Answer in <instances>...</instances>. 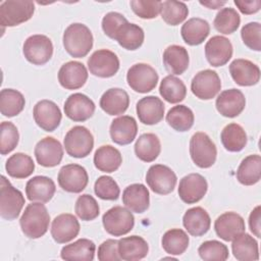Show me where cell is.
<instances>
[{
  "mask_svg": "<svg viewBox=\"0 0 261 261\" xmlns=\"http://www.w3.org/2000/svg\"><path fill=\"white\" fill-rule=\"evenodd\" d=\"M49 223L50 215L46 206L41 202L29 204L19 219L21 231L30 239L43 237L49 228Z\"/></svg>",
  "mask_w": 261,
  "mask_h": 261,
  "instance_id": "cell-1",
  "label": "cell"
},
{
  "mask_svg": "<svg viewBox=\"0 0 261 261\" xmlns=\"http://www.w3.org/2000/svg\"><path fill=\"white\" fill-rule=\"evenodd\" d=\"M63 47L74 58H83L91 51L94 38L90 29L80 22L69 24L63 33Z\"/></svg>",
  "mask_w": 261,
  "mask_h": 261,
  "instance_id": "cell-2",
  "label": "cell"
},
{
  "mask_svg": "<svg viewBox=\"0 0 261 261\" xmlns=\"http://www.w3.org/2000/svg\"><path fill=\"white\" fill-rule=\"evenodd\" d=\"M190 155L198 167L209 168L216 161L217 149L207 134L198 132L190 140Z\"/></svg>",
  "mask_w": 261,
  "mask_h": 261,
  "instance_id": "cell-3",
  "label": "cell"
},
{
  "mask_svg": "<svg viewBox=\"0 0 261 261\" xmlns=\"http://www.w3.org/2000/svg\"><path fill=\"white\" fill-rule=\"evenodd\" d=\"M22 193L14 188L4 176L0 179V215L3 219L14 220L18 217L24 205Z\"/></svg>",
  "mask_w": 261,
  "mask_h": 261,
  "instance_id": "cell-4",
  "label": "cell"
},
{
  "mask_svg": "<svg viewBox=\"0 0 261 261\" xmlns=\"http://www.w3.org/2000/svg\"><path fill=\"white\" fill-rule=\"evenodd\" d=\"M35 12V3L24 0L3 1L0 5V24L15 27L31 19Z\"/></svg>",
  "mask_w": 261,
  "mask_h": 261,
  "instance_id": "cell-5",
  "label": "cell"
},
{
  "mask_svg": "<svg viewBox=\"0 0 261 261\" xmlns=\"http://www.w3.org/2000/svg\"><path fill=\"white\" fill-rule=\"evenodd\" d=\"M63 144L69 156L73 158H85L93 150L94 138L87 127L75 125L66 133Z\"/></svg>",
  "mask_w": 261,
  "mask_h": 261,
  "instance_id": "cell-6",
  "label": "cell"
},
{
  "mask_svg": "<svg viewBox=\"0 0 261 261\" xmlns=\"http://www.w3.org/2000/svg\"><path fill=\"white\" fill-rule=\"evenodd\" d=\"M105 230L113 237H121L128 233L135 225V217L130 210L122 206H114L102 216Z\"/></svg>",
  "mask_w": 261,
  "mask_h": 261,
  "instance_id": "cell-7",
  "label": "cell"
},
{
  "mask_svg": "<svg viewBox=\"0 0 261 261\" xmlns=\"http://www.w3.org/2000/svg\"><path fill=\"white\" fill-rule=\"evenodd\" d=\"M159 76L157 71L147 63H136L126 73L127 85L137 93L145 94L155 89Z\"/></svg>",
  "mask_w": 261,
  "mask_h": 261,
  "instance_id": "cell-8",
  "label": "cell"
},
{
  "mask_svg": "<svg viewBox=\"0 0 261 261\" xmlns=\"http://www.w3.org/2000/svg\"><path fill=\"white\" fill-rule=\"evenodd\" d=\"M22 53L29 62L35 65H43L53 55L52 41L45 35H32L24 41Z\"/></svg>",
  "mask_w": 261,
  "mask_h": 261,
  "instance_id": "cell-9",
  "label": "cell"
},
{
  "mask_svg": "<svg viewBox=\"0 0 261 261\" xmlns=\"http://www.w3.org/2000/svg\"><path fill=\"white\" fill-rule=\"evenodd\" d=\"M174 171L166 165L154 164L150 166L146 174V181L149 188L158 195L170 194L176 185Z\"/></svg>",
  "mask_w": 261,
  "mask_h": 261,
  "instance_id": "cell-10",
  "label": "cell"
},
{
  "mask_svg": "<svg viewBox=\"0 0 261 261\" xmlns=\"http://www.w3.org/2000/svg\"><path fill=\"white\" fill-rule=\"evenodd\" d=\"M59 187L68 193L77 194L85 190L89 182V175L85 167L80 164H66L62 166L57 176Z\"/></svg>",
  "mask_w": 261,
  "mask_h": 261,
  "instance_id": "cell-11",
  "label": "cell"
},
{
  "mask_svg": "<svg viewBox=\"0 0 261 261\" xmlns=\"http://www.w3.org/2000/svg\"><path fill=\"white\" fill-rule=\"evenodd\" d=\"M88 67L95 76L111 77L119 69V59L114 52L108 49H100L89 57Z\"/></svg>",
  "mask_w": 261,
  "mask_h": 261,
  "instance_id": "cell-12",
  "label": "cell"
},
{
  "mask_svg": "<svg viewBox=\"0 0 261 261\" xmlns=\"http://www.w3.org/2000/svg\"><path fill=\"white\" fill-rule=\"evenodd\" d=\"M221 89V81L216 71L204 69L196 73L191 82L192 93L201 100L214 98Z\"/></svg>",
  "mask_w": 261,
  "mask_h": 261,
  "instance_id": "cell-13",
  "label": "cell"
},
{
  "mask_svg": "<svg viewBox=\"0 0 261 261\" xmlns=\"http://www.w3.org/2000/svg\"><path fill=\"white\" fill-rule=\"evenodd\" d=\"M33 116L39 127L45 132L55 130L62 118L61 111L56 103L50 100H41L34 106Z\"/></svg>",
  "mask_w": 261,
  "mask_h": 261,
  "instance_id": "cell-14",
  "label": "cell"
},
{
  "mask_svg": "<svg viewBox=\"0 0 261 261\" xmlns=\"http://www.w3.org/2000/svg\"><path fill=\"white\" fill-rule=\"evenodd\" d=\"M208 190L206 178L199 173H190L179 180L178 196L187 204H195L202 200Z\"/></svg>",
  "mask_w": 261,
  "mask_h": 261,
  "instance_id": "cell-15",
  "label": "cell"
},
{
  "mask_svg": "<svg viewBox=\"0 0 261 261\" xmlns=\"http://www.w3.org/2000/svg\"><path fill=\"white\" fill-rule=\"evenodd\" d=\"M95 103L88 96L82 93H74L68 96L64 102L65 115L76 122H83L91 118L95 112Z\"/></svg>",
  "mask_w": 261,
  "mask_h": 261,
  "instance_id": "cell-16",
  "label": "cell"
},
{
  "mask_svg": "<svg viewBox=\"0 0 261 261\" xmlns=\"http://www.w3.org/2000/svg\"><path fill=\"white\" fill-rule=\"evenodd\" d=\"M34 153L37 162L41 166L54 167L63 158V147L53 137H45L37 143Z\"/></svg>",
  "mask_w": 261,
  "mask_h": 261,
  "instance_id": "cell-17",
  "label": "cell"
},
{
  "mask_svg": "<svg viewBox=\"0 0 261 261\" xmlns=\"http://www.w3.org/2000/svg\"><path fill=\"white\" fill-rule=\"evenodd\" d=\"M217 111L224 117H237L246 106V98L242 91L238 89H228L222 91L215 101Z\"/></svg>",
  "mask_w": 261,
  "mask_h": 261,
  "instance_id": "cell-18",
  "label": "cell"
},
{
  "mask_svg": "<svg viewBox=\"0 0 261 261\" xmlns=\"http://www.w3.org/2000/svg\"><path fill=\"white\" fill-rule=\"evenodd\" d=\"M205 56L210 65L223 66L232 56V45L223 36H213L205 45Z\"/></svg>",
  "mask_w": 261,
  "mask_h": 261,
  "instance_id": "cell-19",
  "label": "cell"
},
{
  "mask_svg": "<svg viewBox=\"0 0 261 261\" xmlns=\"http://www.w3.org/2000/svg\"><path fill=\"white\" fill-rule=\"evenodd\" d=\"M214 229L221 240L230 242L239 234L245 232V220L236 212H225L216 218L214 222Z\"/></svg>",
  "mask_w": 261,
  "mask_h": 261,
  "instance_id": "cell-20",
  "label": "cell"
},
{
  "mask_svg": "<svg viewBox=\"0 0 261 261\" xmlns=\"http://www.w3.org/2000/svg\"><path fill=\"white\" fill-rule=\"evenodd\" d=\"M80 222L70 213L59 214L51 224V236L58 244H65L77 237L80 232Z\"/></svg>",
  "mask_w": 261,
  "mask_h": 261,
  "instance_id": "cell-21",
  "label": "cell"
},
{
  "mask_svg": "<svg viewBox=\"0 0 261 261\" xmlns=\"http://www.w3.org/2000/svg\"><path fill=\"white\" fill-rule=\"evenodd\" d=\"M87 67L79 61L64 63L58 71V82L66 90L82 88L88 80Z\"/></svg>",
  "mask_w": 261,
  "mask_h": 261,
  "instance_id": "cell-22",
  "label": "cell"
},
{
  "mask_svg": "<svg viewBox=\"0 0 261 261\" xmlns=\"http://www.w3.org/2000/svg\"><path fill=\"white\" fill-rule=\"evenodd\" d=\"M164 104L162 100L156 96L143 97L137 102L136 111L139 120L147 125L157 124L163 119Z\"/></svg>",
  "mask_w": 261,
  "mask_h": 261,
  "instance_id": "cell-23",
  "label": "cell"
},
{
  "mask_svg": "<svg viewBox=\"0 0 261 261\" xmlns=\"http://www.w3.org/2000/svg\"><path fill=\"white\" fill-rule=\"evenodd\" d=\"M229 72L236 84L242 87H250L258 84L260 68L248 59H234L229 64Z\"/></svg>",
  "mask_w": 261,
  "mask_h": 261,
  "instance_id": "cell-24",
  "label": "cell"
},
{
  "mask_svg": "<svg viewBox=\"0 0 261 261\" xmlns=\"http://www.w3.org/2000/svg\"><path fill=\"white\" fill-rule=\"evenodd\" d=\"M109 132L112 142L124 146L130 144L136 139L138 124L133 116L122 115L112 120Z\"/></svg>",
  "mask_w": 261,
  "mask_h": 261,
  "instance_id": "cell-25",
  "label": "cell"
},
{
  "mask_svg": "<svg viewBox=\"0 0 261 261\" xmlns=\"http://www.w3.org/2000/svg\"><path fill=\"white\" fill-rule=\"evenodd\" d=\"M56 191L53 179L44 175H37L28 180L25 195L31 202H49Z\"/></svg>",
  "mask_w": 261,
  "mask_h": 261,
  "instance_id": "cell-26",
  "label": "cell"
},
{
  "mask_svg": "<svg viewBox=\"0 0 261 261\" xmlns=\"http://www.w3.org/2000/svg\"><path fill=\"white\" fill-rule=\"evenodd\" d=\"M122 203L132 212L144 213L150 205L148 189L143 184L127 186L122 193Z\"/></svg>",
  "mask_w": 261,
  "mask_h": 261,
  "instance_id": "cell-27",
  "label": "cell"
},
{
  "mask_svg": "<svg viewBox=\"0 0 261 261\" xmlns=\"http://www.w3.org/2000/svg\"><path fill=\"white\" fill-rule=\"evenodd\" d=\"M129 105L128 94L120 88L106 90L100 98V107L108 115H120Z\"/></svg>",
  "mask_w": 261,
  "mask_h": 261,
  "instance_id": "cell-28",
  "label": "cell"
},
{
  "mask_svg": "<svg viewBox=\"0 0 261 261\" xmlns=\"http://www.w3.org/2000/svg\"><path fill=\"white\" fill-rule=\"evenodd\" d=\"M182 224L187 231L193 237L205 234L211 225L208 212L202 207H193L186 211L182 217Z\"/></svg>",
  "mask_w": 261,
  "mask_h": 261,
  "instance_id": "cell-29",
  "label": "cell"
},
{
  "mask_svg": "<svg viewBox=\"0 0 261 261\" xmlns=\"http://www.w3.org/2000/svg\"><path fill=\"white\" fill-rule=\"evenodd\" d=\"M165 69L173 74H182L189 67L190 58L188 50L179 45H170L163 52Z\"/></svg>",
  "mask_w": 261,
  "mask_h": 261,
  "instance_id": "cell-30",
  "label": "cell"
},
{
  "mask_svg": "<svg viewBox=\"0 0 261 261\" xmlns=\"http://www.w3.org/2000/svg\"><path fill=\"white\" fill-rule=\"evenodd\" d=\"M148 243L142 237L130 236L118 240V254L122 260H141L148 255Z\"/></svg>",
  "mask_w": 261,
  "mask_h": 261,
  "instance_id": "cell-31",
  "label": "cell"
},
{
  "mask_svg": "<svg viewBox=\"0 0 261 261\" xmlns=\"http://www.w3.org/2000/svg\"><path fill=\"white\" fill-rule=\"evenodd\" d=\"M210 33V25L207 20L200 17L188 19L180 29V35L185 43L190 46L202 44Z\"/></svg>",
  "mask_w": 261,
  "mask_h": 261,
  "instance_id": "cell-32",
  "label": "cell"
},
{
  "mask_svg": "<svg viewBox=\"0 0 261 261\" xmlns=\"http://www.w3.org/2000/svg\"><path fill=\"white\" fill-rule=\"evenodd\" d=\"M122 163V156L116 148L111 145L99 147L94 154L95 167L106 173L116 171Z\"/></svg>",
  "mask_w": 261,
  "mask_h": 261,
  "instance_id": "cell-33",
  "label": "cell"
},
{
  "mask_svg": "<svg viewBox=\"0 0 261 261\" xmlns=\"http://www.w3.org/2000/svg\"><path fill=\"white\" fill-rule=\"evenodd\" d=\"M96 245L89 239H80L65 245L60 252V257L68 261H92L95 257Z\"/></svg>",
  "mask_w": 261,
  "mask_h": 261,
  "instance_id": "cell-34",
  "label": "cell"
},
{
  "mask_svg": "<svg viewBox=\"0 0 261 261\" xmlns=\"http://www.w3.org/2000/svg\"><path fill=\"white\" fill-rule=\"evenodd\" d=\"M231 251L237 260L254 261L259 259L257 241L249 233L243 232L232 240Z\"/></svg>",
  "mask_w": 261,
  "mask_h": 261,
  "instance_id": "cell-35",
  "label": "cell"
},
{
  "mask_svg": "<svg viewBox=\"0 0 261 261\" xmlns=\"http://www.w3.org/2000/svg\"><path fill=\"white\" fill-rule=\"evenodd\" d=\"M261 177V157L253 154L245 157L237 170V178L244 186H253Z\"/></svg>",
  "mask_w": 261,
  "mask_h": 261,
  "instance_id": "cell-36",
  "label": "cell"
},
{
  "mask_svg": "<svg viewBox=\"0 0 261 261\" xmlns=\"http://www.w3.org/2000/svg\"><path fill=\"white\" fill-rule=\"evenodd\" d=\"M144 39L145 34L143 29L140 25L129 23L128 21L120 27L114 38L122 48L129 51L139 49L143 45Z\"/></svg>",
  "mask_w": 261,
  "mask_h": 261,
  "instance_id": "cell-37",
  "label": "cell"
},
{
  "mask_svg": "<svg viewBox=\"0 0 261 261\" xmlns=\"http://www.w3.org/2000/svg\"><path fill=\"white\" fill-rule=\"evenodd\" d=\"M161 152L159 138L152 133L141 135L135 144L136 156L144 162H153Z\"/></svg>",
  "mask_w": 261,
  "mask_h": 261,
  "instance_id": "cell-38",
  "label": "cell"
},
{
  "mask_svg": "<svg viewBox=\"0 0 261 261\" xmlns=\"http://www.w3.org/2000/svg\"><path fill=\"white\" fill-rule=\"evenodd\" d=\"M223 147L229 152H240L247 145V134L242 125L231 122L223 127L220 134Z\"/></svg>",
  "mask_w": 261,
  "mask_h": 261,
  "instance_id": "cell-39",
  "label": "cell"
},
{
  "mask_svg": "<svg viewBox=\"0 0 261 261\" xmlns=\"http://www.w3.org/2000/svg\"><path fill=\"white\" fill-rule=\"evenodd\" d=\"M159 93L161 97L171 104H176L181 102L187 95V88L185 83L172 75H166L160 83Z\"/></svg>",
  "mask_w": 261,
  "mask_h": 261,
  "instance_id": "cell-40",
  "label": "cell"
},
{
  "mask_svg": "<svg viewBox=\"0 0 261 261\" xmlns=\"http://www.w3.org/2000/svg\"><path fill=\"white\" fill-rule=\"evenodd\" d=\"M5 169L9 176L14 178L29 177L35 170V163L31 156L24 153L11 155L5 163Z\"/></svg>",
  "mask_w": 261,
  "mask_h": 261,
  "instance_id": "cell-41",
  "label": "cell"
},
{
  "mask_svg": "<svg viewBox=\"0 0 261 261\" xmlns=\"http://www.w3.org/2000/svg\"><path fill=\"white\" fill-rule=\"evenodd\" d=\"M23 95L14 89H3L0 92V111L3 116L13 117L18 115L24 108Z\"/></svg>",
  "mask_w": 261,
  "mask_h": 261,
  "instance_id": "cell-42",
  "label": "cell"
},
{
  "mask_svg": "<svg viewBox=\"0 0 261 261\" xmlns=\"http://www.w3.org/2000/svg\"><path fill=\"white\" fill-rule=\"evenodd\" d=\"M189 243L188 233L180 228L167 230L161 239L162 248L169 255H181L188 249Z\"/></svg>",
  "mask_w": 261,
  "mask_h": 261,
  "instance_id": "cell-43",
  "label": "cell"
},
{
  "mask_svg": "<svg viewBox=\"0 0 261 261\" xmlns=\"http://www.w3.org/2000/svg\"><path fill=\"white\" fill-rule=\"evenodd\" d=\"M195 116L191 108L186 105H176L166 114V122L176 132H187L194 124Z\"/></svg>",
  "mask_w": 261,
  "mask_h": 261,
  "instance_id": "cell-44",
  "label": "cell"
},
{
  "mask_svg": "<svg viewBox=\"0 0 261 261\" xmlns=\"http://www.w3.org/2000/svg\"><path fill=\"white\" fill-rule=\"evenodd\" d=\"M240 14L232 7H224L220 9L213 21L215 30L223 35H230L234 33L240 27Z\"/></svg>",
  "mask_w": 261,
  "mask_h": 261,
  "instance_id": "cell-45",
  "label": "cell"
},
{
  "mask_svg": "<svg viewBox=\"0 0 261 261\" xmlns=\"http://www.w3.org/2000/svg\"><path fill=\"white\" fill-rule=\"evenodd\" d=\"M160 14L167 24L177 25L188 17L189 8L186 3L180 1H161Z\"/></svg>",
  "mask_w": 261,
  "mask_h": 261,
  "instance_id": "cell-46",
  "label": "cell"
},
{
  "mask_svg": "<svg viewBox=\"0 0 261 261\" xmlns=\"http://www.w3.org/2000/svg\"><path fill=\"white\" fill-rule=\"evenodd\" d=\"M74 211L77 217H80L82 220L91 221L98 217L100 213V208L96 199L93 196L89 194H83L79 196L75 201Z\"/></svg>",
  "mask_w": 261,
  "mask_h": 261,
  "instance_id": "cell-47",
  "label": "cell"
},
{
  "mask_svg": "<svg viewBox=\"0 0 261 261\" xmlns=\"http://www.w3.org/2000/svg\"><path fill=\"white\" fill-rule=\"evenodd\" d=\"M198 253L201 259L205 261H224L229 256L227 247L216 240L206 241L202 243L198 249Z\"/></svg>",
  "mask_w": 261,
  "mask_h": 261,
  "instance_id": "cell-48",
  "label": "cell"
},
{
  "mask_svg": "<svg viewBox=\"0 0 261 261\" xmlns=\"http://www.w3.org/2000/svg\"><path fill=\"white\" fill-rule=\"evenodd\" d=\"M95 194L102 200L114 201L117 200L120 194V189L117 182L108 175L99 176L94 185Z\"/></svg>",
  "mask_w": 261,
  "mask_h": 261,
  "instance_id": "cell-49",
  "label": "cell"
},
{
  "mask_svg": "<svg viewBox=\"0 0 261 261\" xmlns=\"http://www.w3.org/2000/svg\"><path fill=\"white\" fill-rule=\"evenodd\" d=\"M0 138V153L1 155H6L13 151L18 144L19 134L17 127L10 121H2Z\"/></svg>",
  "mask_w": 261,
  "mask_h": 261,
  "instance_id": "cell-50",
  "label": "cell"
},
{
  "mask_svg": "<svg viewBox=\"0 0 261 261\" xmlns=\"http://www.w3.org/2000/svg\"><path fill=\"white\" fill-rule=\"evenodd\" d=\"M132 10L143 19H152L158 16L161 9V1L155 0H132Z\"/></svg>",
  "mask_w": 261,
  "mask_h": 261,
  "instance_id": "cell-51",
  "label": "cell"
},
{
  "mask_svg": "<svg viewBox=\"0 0 261 261\" xmlns=\"http://www.w3.org/2000/svg\"><path fill=\"white\" fill-rule=\"evenodd\" d=\"M241 37L244 44L254 51L261 50V24L252 21L245 24L241 30Z\"/></svg>",
  "mask_w": 261,
  "mask_h": 261,
  "instance_id": "cell-52",
  "label": "cell"
},
{
  "mask_svg": "<svg viewBox=\"0 0 261 261\" xmlns=\"http://www.w3.org/2000/svg\"><path fill=\"white\" fill-rule=\"evenodd\" d=\"M125 22H127V19L121 13L111 11L106 13L102 18V30L106 36L114 40L117 31Z\"/></svg>",
  "mask_w": 261,
  "mask_h": 261,
  "instance_id": "cell-53",
  "label": "cell"
},
{
  "mask_svg": "<svg viewBox=\"0 0 261 261\" xmlns=\"http://www.w3.org/2000/svg\"><path fill=\"white\" fill-rule=\"evenodd\" d=\"M98 259L100 261H118L121 260L118 254V241L106 240L98 248Z\"/></svg>",
  "mask_w": 261,
  "mask_h": 261,
  "instance_id": "cell-54",
  "label": "cell"
},
{
  "mask_svg": "<svg viewBox=\"0 0 261 261\" xmlns=\"http://www.w3.org/2000/svg\"><path fill=\"white\" fill-rule=\"evenodd\" d=\"M233 3L243 14H253L258 12L261 8L260 0H253V1L234 0Z\"/></svg>",
  "mask_w": 261,
  "mask_h": 261,
  "instance_id": "cell-55",
  "label": "cell"
},
{
  "mask_svg": "<svg viewBox=\"0 0 261 261\" xmlns=\"http://www.w3.org/2000/svg\"><path fill=\"white\" fill-rule=\"evenodd\" d=\"M260 213H261V208L260 206H256L252 212L250 213L249 216V227L250 230L253 232V234L257 238H261V224H260Z\"/></svg>",
  "mask_w": 261,
  "mask_h": 261,
  "instance_id": "cell-56",
  "label": "cell"
},
{
  "mask_svg": "<svg viewBox=\"0 0 261 261\" xmlns=\"http://www.w3.org/2000/svg\"><path fill=\"white\" fill-rule=\"evenodd\" d=\"M226 1H200V4L210 9H217L225 5Z\"/></svg>",
  "mask_w": 261,
  "mask_h": 261,
  "instance_id": "cell-57",
  "label": "cell"
}]
</instances>
